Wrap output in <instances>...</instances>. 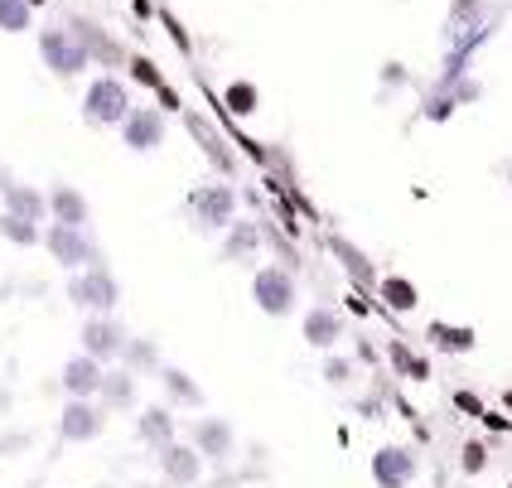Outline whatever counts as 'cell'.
<instances>
[{"label": "cell", "instance_id": "1", "mask_svg": "<svg viewBox=\"0 0 512 488\" xmlns=\"http://www.w3.org/2000/svg\"><path fill=\"white\" fill-rule=\"evenodd\" d=\"M136 112V102H131V87L126 78H116V73H102V78H92L83 92V121L92 131H102V126H116L121 131V121Z\"/></svg>", "mask_w": 512, "mask_h": 488}, {"label": "cell", "instance_id": "2", "mask_svg": "<svg viewBox=\"0 0 512 488\" xmlns=\"http://www.w3.org/2000/svg\"><path fill=\"white\" fill-rule=\"evenodd\" d=\"M252 305L261 310L266 319H290L295 305H300V281L290 276V266H256L252 271Z\"/></svg>", "mask_w": 512, "mask_h": 488}, {"label": "cell", "instance_id": "3", "mask_svg": "<svg viewBox=\"0 0 512 488\" xmlns=\"http://www.w3.org/2000/svg\"><path fill=\"white\" fill-rule=\"evenodd\" d=\"M68 305L83 310L87 319L116 315L121 286H116V276L107 271V261H97V266H87V271H78V276H68Z\"/></svg>", "mask_w": 512, "mask_h": 488}, {"label": "cell", "instance_id": "4", "mask_svg": "<svg viewBox=\"0 0 512 488\" xmlns=\"http://www.w3.org/2000/svg\"><path fill=\"white\" fill-rule=\"evenodd\" d=\"M39 58H44V68L54 73V78H83L87 68H92V58H87V44L73 34V25H49L39 29Z\"/></svg>", "mask_w": 512, "mask_h": 488}, {"label": "cell", "instance_id": "5", "mask_svg": "<svg viewBox=\"0 0 512 488\" xmlns=\"http://www.w3.org/2000/svg\"><path fill=\"white\" fill-rule=\"evenodd\" d=\"M44 252L54 257V266L73 271V276L102 261L97 242H92V232L87 228H63V223H44Z\"/></svg>", "mask_w": 512, "mask_h": 488}, {"label": "cell", "instance_id": "6", "mask_svg": "<svg viewBox=\"0 0 512 488\" xmlns=\"http://www.w3.org/2000/svg\"><path fill=\"white\" fill-rule=\"evenodd\" d=\"M237 189L223 184V179H213V184H199L194 194H189V213H194V223L203 232H228L237 223Z\"/></svg>", "mask_w": 512, "mask_h": 488}, {"label": "cell", "instance_id": "7", "mask_svg": "<svg viewBox=\"0 0 512 488\" xmlns=\"http://www.w3.org/2000/svg\"><path fill=\"white\" fill-rule=\"evenodd\" d=\"M126 344H131V334H126V324H121L116 315L83 319V329H78V353L97 358L102 368H116L121 353H126Z\"/></svg>", "mask_w": 512, "mask_h": 488}, {"label": "cell", "instance_id": "8", "mask_svg": "<svg viewBox=\"0 0 512 488\" xmlns=\"http://www.w3.org/2000/svg\"><path fill=\"white\" fill-rule=\"evenodd\" d=\"M165 136H170V116L160 112V107H136V112L121 121V145L131 155H155L165 145Z\"/></svg>", "mask_w": 512, "mask_h": 488}, {"label": "cell", "instance_id": "9", "mask_svg": "<svg viewBox=\"0 0 512 488\" xmlns=\"http://www.w3.org/2000/svg\"><path fill=\"white\" fill-rule=\"evenodd\" d=\"M421 474V460L411 445H377L372 450V488H411Z\"/></svg>", "mask_w": 512, "mask_h": 488}, {"label": "cell", "instance_id": "10", "mask_svg": "<svg viewBox=\"0 0 512 488\" xmlns=\"http://www.w3.org/2000/svg\"><path fill=\"white\" fill-rule=\"evenodd\" d=\"M155 464H160V479L170 488H199L203 474H208V464L203 455L189 445V440H174L165 450H155Z\"/></svg>", "mask_w": 512, "mask_h": 488}, {"label": "cell", "instance_id": "11", "mask_svg": "<svg viewBox=\"0 0 512 488\" xmlns=\"http://www.w3.org/2000/svg\"><path fill=\"white\" fill-rule=\"evenodd\" d=\"M189 445L203 455V464H228L237 455V431L223 416H199L189 421Z\"/></svg>", "mask_w": 512, "mask_h": 488}, {"label": "cell", "instance_id": "12", "mask_svg": "<svg viewBox=\"0 0 512 488\" xmlns=\"http://www.w3.org/2000/svg\"><path fill=\"white\" fill-rule=\"evenodd\" d=\"M54 431L63 445H87V440H97L107 431V411H102V402H68Z\"/></svg>", "mask_w": 512, "mask_h": 488}, {"label": "cell", "instance_id": "13", "mask_svg": "<svg viewBox=\"0 0 512 488\" xmlns=\"http://www.w3.org/2000/svg\"><path fill=\"white\" fill-rule=\"evenodd\" d=\"M102 363L97 358H87V353H73V358H63V392H68V402H97V392H102Z\"/></svg>", "mask_w": 512, "mask_h": 488}, {"label": "cell", "instance_id": "14", "mask_svg": "<svg viewBox=\"0 0 512 488\" xmlns=\"http://www.w3.org/2000/svg\"><path fill=\"white\" fill-rule=\"evenodd\" d=\"M155 382H160V402L170 406V411H203V402H208V392L199 387V377L184 373V368H174V363H165Z\"/></svg>", "mask_w": 512, "mask_h": 488}, {"label": "cell", "instance_id": "15", "mask_svg": "<svg viewBox=\"0 0 512 488\" xmlns=\"http://www.w3.org/2000/svg\"><path fill=\"white\" fill-rule=\"evenodd\" d=\"M136 440L145 450H165L179 440V411H170L165 402H150L136 411Z\"/></svg>", "mask_w": 512, "mask_h": 488}, {"label": "cell", "instance_id": "16", "mask_svg": "<svg viewBox=\"0 0 512 488\" xmlns=\"http://www.w3.org/2000/svg\"><path fill=\"white\" fill-rule=\"evenodd\" d=\"M343 329H348V324H343V315L334 305H314V310L300 315V334H305V344L319 348V353H334L343 339Z\"/></svg>", "mask_w": 512, "mask_h": 488}, {"label": "cell", "instance_id": "17", "mask_svg": "<svg viewBox=\"0 0 512 488\" xmlns=\"http://www.w3.org/2000/svg\"><path fill=\"white\" fill-rule=\"evenodd\" d=\"M68 25H73V34H78V39L87 44V58H92V63H102V73H116V68H126V58H131V54H126V49L116 44L107 29H97L92 20H68Z\"/></svg>", "mask_w": 512, "mask_h": 488}, {"label": "cell", "instance_id": "18", "mask_svg": "<svg viewBox=\"0 0 512 488\" xmlns=\"http://www.w3.org/2000/svg\"><path fill=\"white\" fill-rule=\"evenodd\" d=\"M44 194H49V223H63V228H87V223H92V203L83 199V189L54 184V189H44Z\"/></svg>", "mask_w": 512, "mask_h": 488}, {"label": "cell", "instance_id": "19", "mask_svg": "<svg viewBox=\"0 0 512 488\" xmlns=\"http://www.w3.org/2000/svg\"><path fill=\"white\" fill-rule=\"evenodd\" d=\"M136 397H141V377L131 373V368H121V363H116V368L102 373V392H97L102 411H131Z\"/></svg>", "mask_w": 512, "mask_h": 488}, {"label": "cell", "instance_id": "20", "mask_svg": "<svg viewBox=\"0 0 512 488\" xmlns=\"http://www.w3.org/2000/svg\"><path fill=\"white\" fill-rule=\"evenodd\" d=\"M0 203H5V213H15V218H29V223H49V194H44V189H34V184L10 179V189L0 194Z\"/></svg>", "mask_w": 512, "mask_h": 488}, {"label": "cell", "instance_id": "21", "mask_svg": "<svg viewBox=\"0 0 512 488\" xmlns=\"http://www.w3.org/2000/svg\"><path fill=\"white\" fill-rule=\"evenodd\" d=\"M377 300H382V310H392V315H411V310H421V290L411 276H382L377 281Z\"/></svg>", "mask_w": 512, "mask_h": 488}, {"label": "cell", "instance_id": "22", "mask_svg": "<svg viewBox=\"0 0 512 488\" xmlns=\"http://www.w3.org/2000/svg\"><path fill=\"white\" fill-rule=\"evenodd\" d=\"M121 368H131L136 377H160V368H165L160 344H155V339H141V334H131V344H126V353H121Z\"/></svg>", "mask_w": 512, "mask_h": 488}, {"label": "cell", "instance_id": "23", "mask_svg": "<svg viewBox=\"0 0 512 488\" xmlns=\"http://www.w3.org/2000/svg\"><path fill=\"white\" fill-rule=\"evenodd\" d=\"M0 237L10 247H44V223H29V218H15V213H0Z\"/></svg>", "mask_w": 512, "mask_h": 488}, {"label": "cell", "instance_id": "24", "mask_svg": "<svg viewBox=\"0 0 512 488\" xmlns=\"http://www.w3.org/2000/svg\"><path fill=\"white\" fill-rule=\"evenodd\" d=\"M223 107H228V116H256L261 92H256L252 78H232V83L223 87Z\"/></svg>", "mask_w": 512, "mask_h": 488}, {"label": "cell", "instance_id": "25", "mask_svg": "<svg viewBox=\"0 0 512 488\" xmlns=\"http://www.w3.org/2000/svg\"><path fill=\"white\" fill-rule=\"evenodd\" d=\"M430 344L450 348V353H469V348H479V334L469 329V324H430L426 329Z\"/></svg>", "mask_w": 512, "mask_h": 488}, {"label": "cell", "instance_id": "26", "mask_svg": "<svg viewBox=\"0 0 512 488\" xmlns=\"http://www.w3.org/2000/svg\"><path fill=\"white\" fill-rule=\"evenodd\" d=\"M126 78H131V83L136 87H145V92H165V73H160V63H155V58H145V54H131L126 58Z\"/></svg>", "mask_w": 512, "mask_h": 488}, {"label": "cell", "instance_id": "27", "mask_svg": "<svg viewBox=\"0 0 512 488\" xmlns=\"http://www.w3.org/2000/svg\"><path fill=\"white\" fill-rule=\"evenodd\" d=\"M387 358H392L397 377H416V382H430V363L421 358V353H411L406 344H387Z\"/></svg>", "mask_w": 512, "mask_h": 488}, {"label": "cell", "instance_id": "28", "mask_svg": "<svg viewBox=\"0 0 512 488\" xmlns=\"http://www.w3.org/2000/svg\"><path fill=\"white\" fill-rule=\"evenodd\" d=\"M34 29V10L25 0H0V34H29Z\"/></svg>", "mask_w": 512, "mask_h": 488}, {"label": "cell", "instance_id": "29", "mask_svg": "<svg viewBox=\"0 0 512 488\" xmlns=\"http://www.w3.org/2000/svg\"><path fill=\"white\" fill-rule=\"evenodd\" d=\"M232 237L223 242V257H247V252H256L261 247V228L256 223H232Z\"/></svg>", "mask_w": 512, "mask_h": 488}, {"label": "cell", "instance_id": "30", "mask_svg": "<svg viewBox=\"0 0 512 488\" xmlns=\"http://www.w3.org/2000/svg\"><path fill=\"white\" fill-rule=\"evenodd\" d=\"M324 382L329 387H353V377H358V363L353 358H343V353H324Z\"/></svg>", "mask_w": 512, "mask_h": 488}, {"label": "cell", "instance_id": "31", "mask_svg": "<svg viewBox=\"0 0 512 488\" xmlns=\"http://www.w3.org/2000/svg\"><path fill=\"white\" fill-rule=\"evenodd\" d=\"M459 469H464V474H484L488 469V445L484 440H464V445H459Z\"/></svg>", "mask_w": 512, "mask_h": 488}, {"label": "cell", "instance_id": "32", "mask_svg": "<svg viewBox=\"0 0 512 488\" xmlns=\"http://www.w3.org/2000/svg\"><path fill=\"white\" fill-rule=\"evenodd\" d=\"M421 116H430V121H450V116H455V92L435 87L426 97V107H421Z\"/></svg>", "mask_w": 512, "mask_h": 488}, {"label": "cell", "instance_id": "33", "mask_svg": "<svg viewBox=\"0 0 512 488\" xmlns=\"http://www.w3.org/2000/svg\"><path fill=\"white\" fill-rule=\"evenodd\" d=\"M479 421H484L493 435H508V431H512V416H508V411H484Z\"/></svg>", "mask_w": 512, "mask_h": 488}, {"label": "cell", "instance_id": "34", "mask_svg": "<svg viewBox=\"0 0 512 488\" xmlns=\"http://www.w3.org/2000/svg\"><path fill=\"white\" fill-rule=\"evenodd\" d=\"M455 406H459V411H469V416H484V411H488L474 392H455Z\"/></svg>", "mask_w": 512, "mask_h": 488}, {"label": "cell", "instance_id": "35", "mask_svg": "<svg viewBox=\"0 0 512 488\" xmlns=\"http://www.w3.org/2000/svg\"><path fill=\"white\" fill-rule=\"evenodd\" d=\"M353 363H358V368H372V363H377V348H372L368 339H363V344H358V358H353Z\"/></svg>", "mask_w": 512, "mask_h": 488}, {"label": "cell", "instance_id": "36", "mask_svg": "<svg viewBox=\"0 0 512 488\" xmlns=\"http://www.w3.org/2000/svg\"><path fill=\"white\" fill-rule=\"evenodd\" d=\"M131 10H136V20H150V10H155V5H150V0H131Z\"/></svg>", "mask_w": 512, "mask_h": 488}, {"label": "cell", "instance_id": "37", "mask_svg": "<svg viewBox=\"0 0 512 488\" xmlns=\"http://www.w3.org/2000/svg\"><path fill=\"white\" fill-rule=\"evenodd\" d=\"M498 402H503V411L512 416V387H503V397H498Z\"/></svg>", "mask_w": 512, "mask_h": 488}, {"label": "cell", "instance_id": "38", "mask_svg": "<svg viewBox=\"0 0 512 488\" xmlns=\"http://www.w3.org/2000/svg\"><path fill=\"white\" fill-rule=\"evenodd\" d=\"M5 189H10V170H0V194H5Z\"/></svg>", "mask_w": 512, "mask_h": 488}, {"label": "cell", "instance_id": "39", "mask_svg": "<svg viewBox=\"0 0 512 488\" xmlns=\"http://www.w3.org/2000/svg\"><path fill=\"white\" fill-rule=\"evenodd\" d=\"M29 10H44V5H49V0H25Z\"/></svg>", "mask_w": 512, "mask_h": 488}, {"label": "cell", "instance_id": "40", "mask_svg": "<svg viewBox=\"0 0 512 488\" xmlns=\"http://www.w3.org/2000/svg\"><path fill=\"white\" fill-rule=\"evenodd\" d=\"M508 184H512V170H508Z\"/></svg>", "mask_w": 512, "mask_h": 488}]
</instances>
